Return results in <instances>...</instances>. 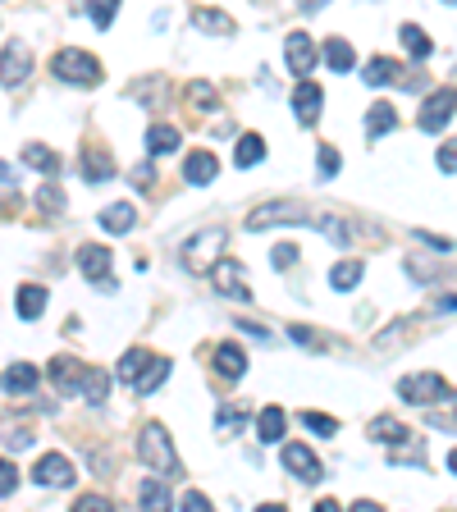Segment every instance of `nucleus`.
Instances as JSON below:
<instances>
[{
	"label": "nucleus",
	"instance_id": "1",
	"mask_svg": "<svg viewBox=\"0 0 457 512\" xmlns=\"http://www.w3.org/2000/svg\"><path fill=\"white\" fill-rule=\"evenodd\" d=\"M138 458L147 462V471H156V476H165V480H174V476L183 471L179 453H174L170 430L160 426V421H147V426H142V435H138Z\"/></svg>",
	"mask_w": 457,
	"mask_h": 512
},
{
	"label": "nucleus",
	"instance_id": "2",
	"mask_svg": "<svg viewBox=\"0 0 457 512\" xmlns=\"http://www.w3.org/2000/svg\"><path fill=\"white\" fill-rule=\"evenodd\" d=\"M224 243H229V229H224V224L197 229V234L183 243V270H188V275H211V270L220 266Z\"/></svg>",
	"mask_w": 457,
	"mask_h": 512
},
{
	"label": "nucleus",
	"instance_id": "3",
	"mask_svg": "<svg viewBox=\"0 0 457 512\" xmlns=\"http://www.w3.org/2000/svg\"><path fill=\"white\" fill-rule=\"evenodd\" d=\"M307 206L293 202V197H279V202H261L252 206V215H247V229L252 234H266V229H275V224H307Z\"/></svg>",
	"mask_w": 457,
	"mask_h": 512
},
{
	"label": "nucleus",
	"instance_id": "4",
	"mask_svg": "<svg viewBox=\"0 0 457 512\" xmlns=\"http://www.w3.org/2000/svg\"><path fill=\"white\" fill-rule=\"evenodd\" d=\"M55 78L60 83H74V87H96L101 83V60H96L92 51H60L51 60Z\"/></svg>",
	"mask_w": 457,
	"mask_h": 512
},
{
	"label": "nucleus",
	"instance_id": "5",
	"mask_svg": "<svg viewBox=\"0 0 457 512\" xmlns=\"http://www.w3.org/2000/svg\"><path fill=\"white\" fill-rule=\"evenodd\" d=\"M398 398L412 403V407H435V403L448 398V384H444V375H435V371L403 375V380H398Z\"/></svg>",
	"mask_w": 457,
	"mask_h": 512
},
{
	"label": "nucleus",
	"instance_id": "6",
	"mask_svg": "<svg viewBox=\"0 0 457 512\" xmlns=\"http://www.w3.org/2000/svg\"><path fill=\"white\" fill-rule=\"evenodd\" d=\"M215 275V293L229 302H252V288H247V270L238 266L234 256H220V266L211 270Z\"/></svg>",
	"mask_w": 457,
	"mask_h": 512
},
{
	"label": "nucleus",
	"instance_id": "7",
	"mask_svg": "<svg viewBox=\"0 0 457 512\" xmlns=\"http://www.w3.org/2000/svg\"><path fill=\"white\" fill-rule=\"evenodd\" d=\"M453 110H457V92H453V87H439V92H430V96H426V106H421L416 124L426 128V133H439V128H448Z\"/></svg>",
	"mask_w": 457,
	"mask_h": 512
},
{
	"label": "nucleus",
	"instance_id": "8",
	"mask_svg": "<svg viewBox=\"0 0 457 512\" xmlns=\"http://www.w3.org/2000/svg\"><path fill=\"white\" fill-rule=\"evenodd\" d=\"M74 462L64 458V453H46V458H37V467H32V480L37 485H46V490H69L74 485Z\"/></svg>",
	"mask_w": 457,
	"mask_h": 512
},
{
	"label": "nucleus",
	"instance_id": "9",
	"mask_svg": "<svg viewBox=\"0 0 457 512\" xmlns=\"http://www.w3.org/2000/svg\"><path fill=\"white\" fill-rule=\"evenodd\" d=\"M32 74V51L28 42H5V51H0V83L5 87H23Z\"/></svg>",
	"mask_w": 457,
	"mask_h": 512
},
{
	"label": "nucleus",
	"instance_id": "10",
	"mask_svg": "<svg viewBox=\"0 0 457 512\" xmlns=\"http://www.w3.org/2000/svg\"><path fill=\"white\" fill-rule=\"evenodd\" d=\"M284 64L293 69V78H307L316 69V46H311L307 32H288L284 37Z\"/></svg>",
	"mask_w": 457,
	"mask_h": 512
},
{
	"label": "nucleus",
	"instance_id": "11",
	"mask_svg": "<svg viewBox=\"0 0 457 512\" xmlns=\"http://www.w3.org/2000/svg\"><path fill=\"white\" fill-rule=\"evenodd\" d=\"M284 467L293 471V476L302 480V485H320V476H325V467H320V458L311 453L307 444H284Z\"/></svg>",
	"mask_w": 457,
	"mask_h": 512
},
{
	"label": "nucleus",
	"instance_id": "12",
	"mask_svg": "<svg viewBox=\"0 0 457 512\" xmlns=\"http://www.w3.org/2000/svg\"><path fill=\"white\" fill-rule=\"evenodd\" d=\"M78 270H83L92 284H115V279H110V247H101V243L78 247Z\"/></svg>",
	"mask_w": 457,
	"mask_h": 512
},
{
	"label": "nucleus",
	"instance_id": "13",
	"mask_svg": "<svg viewBox=\"0 0 457 512\" xmlns=\"http://www.w3.org/2000/svg\"><path fill=\"white\" fill-rule=\"evenodd\" d=\"M183 179H188L192 188H206V183L220 179V160H215L211 151H192V156L183 160Z\"/></svg>",
	"mask_w": 457,
	"mask_h": 512
},
{
	"label": "nucleus",
	"instance_id": "14",
	"mask_svg": "<svg viewBox=\"0 0 457 512\" xmlns=\"http://www.w3.org/2000/svg\"><path fill=\"white\" fill-rule=\"evenodd\" d=\"M320 101H325V92H320L316 83H307V78H302V87L298 92H293V115H298V124H316L320 119Z\"/></svg>",
	"mask_w": 457,
	"mask_h": 512
},
{
	"label": "nucleus",
	"instance_id": "15",
	"mask_svg": "<svg viewBox=\"0 0 457 512\" xmlns=\"http://www.w3.org/2000/svg\"><path fill=\"white\" fill-rule=\"evenodd\" d=\"M0 389H5V394H14V398L32 394V389H37V366H32V362H14L10 371L0 375Z\"/></svg>",
	"mask_w": 457,
	"mask_h": 512
},
{
	"label": "nucleus",
	"instance_id": "16",
	"mask_svg": "<svg viewBox=\"0 0 457 512\" xmlns=\"http://www.w3.org/2000/svg\"><path fill=\"white\" fill-rule=\"evenodd\" d=\"M215 371H220L224 380H243L247 375V352L238 348V343H220V348H215Z\"/></svg>",
	"mask_w": 457,
	"mask_h": 512
},
{
	"label": "nucleus",
	"instance_id": "17",
	"mask_svg": "<svg viewBox=\"0 0 457 512\" xmlns=\"http://www.w3.org/2000/svg\"><path fill=\"white\" fill-rule=\"evenodd\" d=\"M366 435L375 439V444H407V439H412V430L403 426V421H398V416H375L371 426H366Z\"/></svg>",
	"mask_w": 457,
	"mask_h": 512
},
{
	"label": "nucleus",
	"instance_id": "18",
	"mask_svg": "<svg viewBox=\"0 0 457 512\" xmlns=\"http://www.w3.org/2000/svg\"><path fill=\"white\" fill-rule=\"evenodd\" d=\"M83 371H87V366H78L74 357H55V362H51V380H55V389H60L64 398L78 394V384H83Z\"/></svg>",
	"mask_w": 457,
	"mask_h": 512
},
{
	"label": "nucleus",
	"instance_id": "19",
	"mask_svg": "<svg viewBox=\"0 0 457 512\" xmlns=\"http://www.w3.org/2000/svg\"><path fill=\"white\" fill-rule=\"evenodd\" d=\"M398 128V110L389 106V101H375L371 110H366V138H384V133H394Z\"/></svg>",
	"mask_w": 457,
	"mask_h": 512
},
{
	"label": "nucleus",
	"instance_id": "20",
	"mask_svg": "<svg viewBox=\"0 0 457 512\" xmlns=\"http://www.w3.org/2000/svg\"><path fill=\"white\" fill-rule=\"evenodd\" d=\"M110 174H115V160H110V151L83 147V179H87V183H106Z\"/></svg>",
	"mask_w": 457,
	"mask_h": 512
},
{
	"label": "nucleus",
	"instance_id": "21",
	"mask_svg": "<svg viewBox=\"0 0 457 512\" xmlns=\"http://www.w3.org/2000/svg\"><path fill=\"white\" fill-rule=\"evenodd\" d=\"M284 407H261V416H256V439L261 444H279L284 439Z\"/></svg>",
	"mask_w": 457,
	"mask_h": 512
},
{
	"label": "nucleus",
	"instance_id": "22",
	"mask_svg": "<svg viewBox=\"0 0 457 512\" xmlns=\"http://www.w3.org/2000/svg\"><path fill=\"white\" fill-rule=\"evenodd\" d=\"M266 160V138L261 133H243L234 147V165H243V170H252V165H261Z\"/></svg>",
	"mask_w": 457,
	"mask_h": 512
},
{
	"label": "nucleus",
	"instance_id": "23",
	"mask_svg": "<svg viewBox=\"0 0 457 512\" xmlns=\"http://www.w3.org/2000/svg\"><path fill=\"white\" fill-rule=\"evenodd\" d=\"M133 224H138V211H133L128 202H115V206L101 211V229H106V234H128Z\"/></svg>",
	"mask_w": 457,
	"mask_h": 512
},
{
	"label": "nucleus",
	"instance_id": "24",
	"mask_svg": "<svg viewBox=\"0 0 457 512\" xmlns=\"http://www.w3.org/2000/svg\"><path fill=\"white\" fill-rule=\"evenodd\" d=\"M179 128H170V124H151L147 128V151L151 156H170V151H179Z\"/></svg>",
	"mask_w": 457,
	"mask_h": 512
},
{
	"label": "nucleus",
	"instance_id": "25",
	"mask_svg": "<svg viewBox=\"0 0 457 512\" xmlns=\"http://www.w3.org/2000/svg\"><path fill=\"white\" fill-rule=\"evenodd\" d=\"M78 394H83L87 403L101 407V403L110 398V375H106V371H96V366H87V371H83V384H78Z\"/></svg>",
	"mask_w": 457,
	"mask_h": 512
},
{
	"label": "nucleus",
	"instance_id": "26",
	"mask_svg": "<svg viewBox=\"0 0 457 512\" xmlns=\"http://www.w3.org/2000/svg\"><path fill=\"white\" fill-rule=\"evenodd\" d=\"M192 28L211 32V37H229V32H234V19L224 10H192Z\"/></svg>",
	"mask_w": 457,
	"mask_h": 512
},
{
	"label": "nucleus",
	"instance_id": "27",
	"mask_svg": "<svg viewBox=\"0 0 457 512\" xmlns=\"http://www.w3.org/2000/svg\"><path fill=\"white\" fill-rule=\"evenodd\" d=\"M165 380H170V362H165V357H151V366L138 375V380H133V389H138V394L147 398V394H156V389H160Z\"/></svg>",
	"mask_w": 457,
	"mask_h": 512
},
{
	"label": "nucleus",
	"instance_id": "28",
	"mask_svg": "<svg viewBox=\"0 0 457 512\" xmlns=\"http://www.w3.org/2000/svg\"><path fill=\"white\" fill-rule=\"evenodd\" d=\"M247 426V407H238V403H224L220 412H215V435L220 439H229V435H238V430Z\"/></svg>",
	"mask_w": 457,
	"mask_h": 512
},
{
	"label": "nucleus",
	"instance_id": "29",
	"mask_svg": "<svg viewBox=\"0 0 457 512\" xmlns=\"http://www.w3.org/2000/svg\"><path fill=\"white\" fill-rule=\"evenodd\" d=\"M362 78H366L371 87H389V83H398L403 74H398V64L389 60V55H375V60L362 69Z\"/></svg>",
	"mask_w": 457,
	"mask_h": 512
},
{
	"label": "nucleus",
	"instance_id": "30",
	"mask_svg": "<svg viewBox=\"0 0 457 512\" xmlns=\"http://www.w3.org/2000/svg\"><path fill=\"white\" fill-rule=\"evenodd\" d=\"M14 307H19L23 320H37V316L46 311V288H42V284H23V288H19V302H14Z\"/></svg>",
	"mask_w": 457,
	"mask_h": 512
},
{
	"label": "nucleus",
	"instance_id": "31",
	"mask_svg": "<svg viewBox=\"0 0 457 512\" xmlns=\"http://www.w3.org/2000/svg\"><path fill=\"white\" fill-rule=\"evenodd\" d=\"M362 275H366L362 261H339V266L330 270V288H339V293H352V288L362 284Z\"/></svg>",
	"mask_w": 457,
	"mask_h": 512
},
{
	"label": "nucleus",
	"instance_id": "32",
	"mask_svg": "<svg viewBox=\"0 0 457 512\" xmlns=\"http://www.w3.org/2000/svg\"><path fill=\"white\" fill-rule=\"evenodd\" d=\"M325 64H330L334 74H352V64H357V55H352V46H348V42L330 37V42H325Z\"/></svg>",
	"mask_w": 457,
	"mask_h": 512
},
{
	"label": "nucleus",
	"instance_id": "33",
	"mask_svg": "<svg viewBox=\"0 0 457 512\" xmlns=\"http://www.w3.org/2000/svg\"><path fill=\"white\" fill-rule=\"evenodd\" d=\"M398 37H403V46H407V55H412V60H426V55L435 51V46H430V37H426V28H416V23H403V32H398Z\"/></svg>",
	"mask_w": 457,
	"mask_h": 512
},
{
	"label": "nucleus",
	"instance_id": "34",
	"mask_svg": "<svg viewBox=\"0 0 457 512\" xmlns=\"http://www.w3.org/2000/svg\"><path fill=\"white\" fill-rule=\"evenodd\" d=\"M23 160H28L32 170H42V174L60 170V156H55L51 147H42V142H28V147H23Z\"/></svg>",
	"mask_w": 457,
	"mask_h": 512
},
{
	"label": "nucleus",
	"instance_id": "35",
	"mask_svg": "<svg viewBox=\"0 0 457 512\" xmlns=\"http://www.w3.org/2000/svg\"><path fill=\"white\" fill-rule=\"evenodd\" d=\"M138 503H142V508H170V490H165V476H160V480H142V490H138Z\"/></svg>",
	"mask_w": 457,
	"mask_h": 512
},
{
	"label": "nucleus",
	"instance_id": "36",
	"mask_svg": "<svg viewBox=\"0 0 457 512\" xmlns=\"http://www.w3.org/2000/svg\"><path fill=\"white\" fill-rule=\"evenodd\" d=\"M183 92H188L192 110H202V115H206V110H215V106H220V92H215V87L206 83V78H197V83H188V87H183Z\"/></svg>",
	"mask_w": 457,
	"mask_h": 512
},
{
	"label": "nucleus",
	"instance_id": "37",
	"mask_svg": "<svg viewBox=\"0 0 457 512\" xmlns=\"http://www.w3.org/2000/svg\"><path fill=\"white\" fill-rule=\"evenodd\" d=\"M147 366H151V352H142V348H128V352H124V362H119V380H124V384H133L142 371H147Z\"/></svg>",
	"mask_w": 457,
	"mask_h": 512
},
{
	"label": "nucleus",
	"instance_id": "38",
	"mask_svg": "<svg viewBox=\"0 0 457 512\" xmlns=\"http://www.w3.org/2000/svg\"><path fill=\"white\" fill-rule=\"evenodd\" d=\"M298 421H302L307 430H316V435H325V439L339 435V421H334V416H325V412H302Z\"/></svg>",
	"mask_w": 457,
	"mask_h": 512
},
{
	"label": "nucleus",
	"instance_id": "39",
	"mask_svg": "<svg viewBox=\"0 0 457 512\" xmlns=\"http://www.w3.org/2000/svg\"><path fill=\"white\" fill-rule=\"evenodd\" d=\"M87 14H92L96 28L106 32L110 23H115V14H119V0H92V5H87Z\"/></svg>",
	"mask_w": 457,
	"mask_h": 512
},
{
	"label": "nucleus",
	"instance_id": "40",
	"mask_svg": "<svg viewBox=\"0 0 457 512\" xmlns=\"http://www.w3.org/2000/svg\"><path fill=\"white\" fill-rule=\"evenodd\" d=\"M316 165H320V174H325V179H334V174L343 170V156H339V151L330 147V142H325V147L316 151Z\"/></svg>",
	"mask_w": 457,
	"mask_h": 512
},
{
	"label": "nucleus",
	"instance_id": "41",
	"mask_svg": "<svg viewBox=\"0 0 457 512\" xmlns=\"http://www.w3.org/2000/svg\"><path fill=\"white\" fill-rule=\"evenodd\" d=\"M435 165L444 174H457V138H448V142H439V151H435Z\"/></svg>",
	"mask_w": 457,
	"mask_h": 512
},
{
	"label": "nucleus",
	"instance_id": "42",
	"mask_svg": "<svg viewBox=\"0 0 457 512\" xmlns=\"http://www.w3.org/2000/svg\"><path fill=\"white\" fill-rule=\"evenodd\" d=\"M14 490H19V467L0 458V499H10Z\"/></svg>",
	"mask_w": 457,
	"mask_h": 512
},
{
	"label": "nucleus",
	"instance_id": "43",
	"mask_svg": "<svg viewBox=\"0 0 457 512\" xmlns=\"http://www.w3.org/2000/svg\"><path fill=\"white\" fill-rule=\"evenodd\" d=\"M37 206H46V211H51V215H60V211H64V197H60V188H55V183H46V188L37 192Z\"/></svg>",
	"mask_w": 457,
	"mask_h": 512
},
{
	"label": "nucleus",
	"instance_id": "44",
	"mask_svg": "<svg viewBox=\"0 0 457 512\" xmlns=\"http://www.w3.org/2000/svg\"><path fill=\"white\" fill-rule=\"evenodd\" d=\"M293 261H298V247H293V243H279L275 256H270V266H275V270H288Z\"/></svg>",
	"mask_w": 457,
	"mask_h": 512
},
{
	"label": "nucleus",
	"instance_id": "45",
	"mask_svg": "<svg viewBox=\"0 0 457 512\" xmlns=\"http://www.w3.org/2000/svg\"><path fill=\"white\" fill-rule=\"evenodd\" d=\"M128 183H133V188H138V192H147V188H151V183H156V170H151V165H147V160H142V165H138V170H133V174H128Z\"/></svg>",
	"mask_w": 457,
	"mask_h": 512
},
{
	"label": "nucleus",
	"instance_id": "46",
	"mask_svg": "<svg viewBox=\"0 0 457 512\" xmlns=\"http://www.w3.org/2000/svg\"><path fill=\"white\" fill-rule=\"evenodd\" d=\"M183 508H188V512H211V499H206L202 490H188V494H183Z\"/></svg>",
	"mask_w": 457,
	"mask_h": 512
},
{
	"label": "nucleus",
	"instance_id": "47",
	"mask_svg": "<svg viewBox=\"0 0 457 512\" xmlns=\"http://www.w3.org/2000/svg\"><path fill=\"white\" fill-rule=\"evenodd\" d=\"M416 238H421V243H430V247H439V252H453V238H439V234H430V229H416Z\"/></svg>",
	"mask_w": 457,
	"mask_h": 512
},
{
	"label": "nucleus",
	"instance_id": "48",
	"mask_svg": "<svg viewBox=\"0 0 457 512\" xmlns=\"http://www.w3.org/2000/svg\"><path fill=\"white\" fill-rule=\"evenodd\" d=\"M74 508H78V512H106V508H110V503H106V499H101V494H83V499H78V503H74Z\"/></svg>",
	"mask_w": 457,
	"mask_h": 512
},
{
	"label": "nucleus",
	"instance_id": "49",
	"mask_svg": "<svg viewBox=\"0 0 457 512\" xmlns=\"http://www.w3.org/2000/svg\"><path fill=\"white\" fill-rule=\"evenodd\" d=\"M5 444H10V448H28L32 444V430H23V426L5 430Z\"/></svg>",
	"mask_w": 457,
	"mask_h": 512
},
{
	"label": "nucleus",
	"instance_id": "50",
	"mask_svg": "<svg viewBox=\"0 0 457 512\" xmlns=\"http://www.w3.org/2000/svg\"><path fill=\"white\" fill-rule=\"evenodd\" d=\"M0 183H5V188H14V170L5 165V160H0Z\"/></svg>",
	"mask_w": 457,
	"mask_h": 512
},
{
	"label": "nucleus",
	"instance_id": "51",
	"mask_svg": "<svg viewBox=\"0 0 457 512\" xmlns=\"http://www.w3.org/2000/svg\"><path fill=\"white\" fill-rule=\"evenodd\" d=\"M298 5H302V10H307V14H316L320 5H325V0H298Z\"/></svg>",
	"mask_w": 457,
	"mask_h": 512
},
{
	"label": "nucleus",
	"instance_id": "52",
	"mask_svg": "<svg viewBox=\"0 0 457 512\" xmlns=\"http://www.w3.org/2000/svg\"><path fill=\"white\" fill-rule=\"evenodd\" d=\"M439 311H457V298H444L439 302Z\"/></svg>",
	"mask_w": 457,
	"mask_h": 512
},
{
	"label": "nucleus",
	"instance_id": "53",
	"mask_svg": "<svg viewBox=\"0 0 457 512\" xmlns=\"http://www.w3.org/2000/svg\"><path fill=\"white\" fill-rule=\"evenodd\" d=\"M448 471H453V476H457V448H453V453H448Z\"/></svg>",
	"mask_w": 457,
	"mask_h": 512
},
{
	"label": "nucleus",
	"instance_id": "54",
	"mask_svg": "<svg viewBox=\"0 0 457 512\" xmlns=\"http://www.w3.org/2000/svg\"><path fill=\"white\" fill-rule=\"evenodd\" d=\"M444 5H457V0H444Z\"/></svg>",
	"mask_w": 457,
	"mask_h": 512
},
{
	"label": "nucleus",
	"instance_id": "55",
	"mask_svg": "<svg viewBox=\"0 0 457 512\" xmlns=\"http://www.w3.org/2000/svg\"><path fill=\"white\" fill-rule=\"evenodd\" d=\"M453 407H457V398H453Z\"/></svg>",
	"mask_w": 457,
	"mask_h": 512
}]
</instances>
